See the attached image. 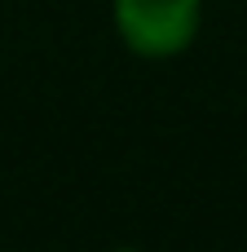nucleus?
<instances>
[{"label":"nucleus","mask_w":247,"mask_h":252,"mask_svg":"<svg viewBox=\"0 0 247 252\" xmlns=\"http://www.w3.org/2000/svg\"><path fill=\"white\" fill-rule=\"evenodd\" d=\"M115 18L133 53L168 58L194 40L199 0H115Z\"/></svg>","instance_id":"1"}]
</instances>
